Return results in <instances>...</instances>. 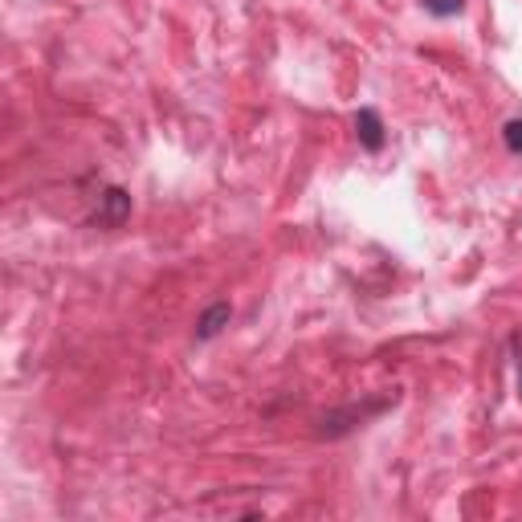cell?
Returning <instances> with one entry per match:
<instances>
[{"mask_svg": "<svg viewBox=\"0 0 522 522\" xmlns=\"http://www.w3.org/2000/svg\"><path fill=\"white\" fill-rule=\"evenodd\" d=\"M355 135H359V143L368 147V151H380L384 147V119L368 107V111H359L355 115Z\"/></svg>", "mask_w": 522, "mask_h": 522, "instance_id": "6da1fadb", "label": "cell"}, {"mask_svg": "<svg viewBox=\"0 0 522 522\" xmlns=\"http://www.w3.org/2000/svg\"><path fill=\"white\" fill-rule=\"evenodd\" d=\"M229 319H233L229 302H217V306H208L204 315L196 319V339H213V335H221V327H229Z\"/></svg>", "mask_w": 522, "mask_h": 522, "instance_id": "7a4b0ae2", "label": "cell"}, {"mask_svg": "<svg viewBox=\"0 0 522 522\" xmlns=\"http://www.w3.org/2000/svg\"><path fill=\"white\" fill-rule=\"evenodd\" d=\"M421 5L433 13V17H457L465 9V0H421Z\"/></svg>", "mask_w": 522, "mask_h": 522, "instance_id": "3957f363", "label": "cell"}, {"mask_svg": "<svg viewBox=\"0 0 522 522\" xmlns=\"http://www.w3.org/2000/svg\"><path fill=\"white\" fill-rule=\"evenodd\" d=\"M506 147H510V151H522V119L506 123Z\"/></svg>", "mask_w": 522, "mask_h": 522, "instance_id": "277c9868", "label": "cell"}, {"mask_svg": "<svg viewBox=\"0 0 522 522\" xmlns=\"http://www.w3.org/2000/svg\"><path fill=\"white\" fill-rule=\"evenodd\" d=\"M518 388H522V380H518Z\"/></svg>", "mask_w": 522, "mask_h": 522, "instance_id": "5b68a950", "label": "cell"}]
</instances>
